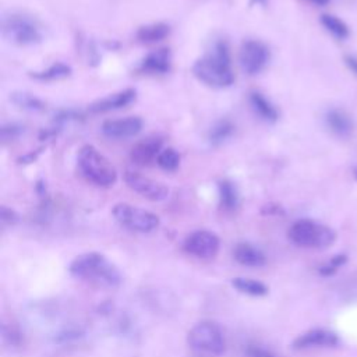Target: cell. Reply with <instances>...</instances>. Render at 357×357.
<instances>
[{
	"instance_id": "6da1fadb",
	"label": "cell",
	"mask_w": 357,
	"mask_h": 357,
	"mask_svg": "<svg viewBox=\"0 0 357 357\" xmlns=\"http://www.w3.org/2000/svg\"><path fill=\"white\" fill-rule=\"evenodd\" d=\"M194 75L208 86L226 88L234 82L230 49L226 40H215L205 56L192 66Z\"/></svg>"
},
{
	"instance_id": "7a4b0ae2",
	"label": "cell",
	"mask_w": 357,
	"mask_h": 357,
	"mask_svg": "<svg viewBox=\"0 0 357 357\" xmlns=\"http://www.w3.org/2000/svg\"><path fill=\"white\" fill-rule=\"evenodd\" d=\"M68 269L74 278L91 282L98 286L116 287L121 282L119 269L99 252H86L78 255L70 264Z\"/></svg>"
},
{
	"instance_id": "3957f363",
	"label": "cell",
	"mask_w": 357,
	"mask_h": 357,
	"mask_svg": "<svg viewBox=\"0 0 357 357\" xmlns=\"http://www.w3.org/2000/svg\"><path fill=\"white\" fill-rule=\"evenodd\" d=\"M77 165L81 174L96 187H112L117 180V172L110 160L93 145H84L77 153Z\"/></svg>"
},
{
	"instance_id": "277c9868",
	"label": "cell",
	"mask_w": 357,
	"mask_h": 357,
	"mask_svg": "<svg viewBox=\"0 0 357 357\" xmlns=\"http://www.w3.org/2000/svg\"><path fill=\"white\" fill-rule=\"evenodd\" d=\"M3 36L20 46H32L43 39V31L40 24L31 15L11 11L1 20Z\"/></svg>"
},
{
	"instance_id": "5b68a950",
	"label": "cell",
	"mask_w": 357,
	"mask_h": 357,
	"mask_svg": "<svg viewBox=\"0 0 357 357\" xmlns=\"http://www.w3.org/2000/svg\"><path fill=\"white\" fill-rule=\"evenodd\" d=\"M287 236L293 244L314 250L328 248L336 240V233L329 226L311 219L296 220L290 226Z\"/></svg>"
},
{
	"instance_id": "8992f818",
	"label": "cell",
	"mask_w": 357,
	"mask_h": 357,
	"mask_svg": "<svg viewBox=\"0 0 357 357\" xmlns=\"http://www.w3.org/2000/svg\"><path fill=\"white\" fill-rule=\"evenodd\" d=\"M188 344L198 351L209 354H222L226 350V340L222 329L209 321L198 322L187 335Z\"/></svg>"
},
{
	"instance_id": "52a82bcc",
	"label": "cell",
	"mask_w": 357,
	"mask_h": 357,
	"mask_svg": "<svg viewBox=\"0 0 357 357\" xmlns=\"http://www.w3.org/2000/svg\"><path fill=\"white\" fill-rule=\"evenodd\" d=\"M112 213L121 226L132 231L151 233L159 226V218L155 213L130 204H116Z\"/></svg>"
},
{
	"instance_id": "ba28073f",
	"label": "cell",
	"mask_w": 357,
	"mask_h": 357,
	"mask_svg": "<svg viewBox=\"0 0 357 357\" xmlns=\"http://www.w3.org/2000/svg\"><path fill=\"white\" fill-rule=\"evenodd\" d=\"M269 59L271 53L268 46L259 40H245L240 49V66L243 71L248 75L259 74L269 63Z\"/></svg>"
},
{
	"instance_id": "9c48e42d",
	"label": "cell",
	"mask_w": 357,
	"mask_h": 357,
	"mask_svg": "<svg viewBox=\"0 0 357 357\" xmlns=\"http://www.w3.org/2000/svg\"><path fill=\"white\" fill-rule=\"evenodd\" d=\"M124 181L126 184L138 195L153 201L160 202L165 201L169 197V188L160 181H156L148 176H144L138 172L127 170L124 173Z\"/></svg>"
},
{
	"instance_id": "30bf717a",
	"label": "cell",
	"mask_w": 357,
	"mask_h": 357,
	"mask_svg": "<svg viewBox=\"0 0 357 357\" xmlns=\"http://www.w3.org/2000/svg\"><path fill=\"white\" fill-rule=\"evenodd\" d=\"M219 247V237L209 230L192 231L185 237L183 243V248L187 254L201 259L213 258L218 254Z\"/></svg>"
},
{
	"instance_id": "8fae6325",
	"label": "cell",
	"mask_w": 357,
	"mask_h": 357,
	"mask_svg": "<svg viewBox=\"0 0 357 357\" xmlns=\"http://www.w3.org/2000/svg\"><path fill=\"white\" fill-rule=\"evenodd\" d=\"M339 336L324 328H314L310 329L301 335H298L293 343L291 347L294 350H311V349H331L336 347L339 344Z\"/></svg>"
},
{
	"instance_id": "7c38bea8",
	"label": "cell",
	"mask_w": 357,
	"mask_h": 357,
	"mask_svg": "<svg viewBox=\"0 0 357 357\" xmlns=\"http://www.w3.org/2000/svg\"><path fill=\"white\" fill-rule=\"evenodd\" d=\"M142 120L138 116H127L123 119L105 120L102 134L110 139H127L138 135L142 130Z\"/></svg>"
},
{
	"instance_id": "4fadbf2b",
	"label": "cell",
	"mask_w": 357,
	"mask_h": 357,
	"mask_svg": "<svg viewBox=\"0 0 357 357\" xmlns=\"http://www.w3.org/2000/svg\"><path fill=\"white\" fill-rule=\"evenodd\" d=\"M163 149V139L158 135L146 137L138 141L130 151V159L138 166H149L156 162Z\"/></svg>"
},
{
	"instance_id": "5bb4252c",
	"label": "cell",
	"mask_w": 357,
	"mask_h": 357,
	"mask_svg": "<svg viewBox=\"0 0 357 357\" xmlns=\"http://www.w3.org/2000/svg\"><path fill=\"white\" fill-rule=\"evenodd\" d=\"M137 92L135 89L127 88L114 93H110L105 98H100L95 100L93 103L89 105V112L91 113H106L110 110H117L128 106L131 102L135 100Z\"/></svg>"
},
{
	"instance_id": "9a60e30c",
	"label": "cell",
	"mask_w": 357,
	"mask_h": 357,
	"mask_svg": "<svg viewBox=\"0 0 357 357\" xmlns=\"http://www.w3.org/2000/svg\"><path fill=\"white\" fill-rule=\"evenodd\" d=\"M172 67V53L167 47L149 52L141 61V70L149 74H165Z\"/></svg>"
},
{
	"instance_id": "2e32d148",
	"label": "cell",
	"mask_w": 357,
	"mask_h": 357,
	"mask_svg": "<svg viewBox=\"0 0 357 357\" xmlns=\"http://www.w3.org/2000/svg\"><path fill=\"white\" fill-rule=\"evenodd\" d=\"M233 257L238 264L250 268H259L266 262L265 254L250 243H238L233 250Z\"/></svg>"
},
{
	"instance_id": "e0dca14e",
	"label": "cell",
	"mask_w": 357,
	"mask_h": 357,
	"mask_svg": "<svg viewBox=\"0 0 357 357\" xmlns=\"http://www.w3.org/2000/svg\"><path fill=\"white\" fill-rule=\"evenodd\" d=\"M325 123H326V127L336 137H340V138L349 137L353 130V121L343 110H339V109L328 110L325 114Z\"/></svg>"
},
{
	"instance_id": "ac0fdd59",
	"label": "cell",
	"mask_w": 357,
	"mask_h": 357,
	"mask_svg": "<svg viewBox=\"0 0 357 357\" xmlns=\"http://www.w3.org/2000/svg\"><path fill=\"white\" fill-rule=\"evenodd\" d=\"M248 100H250L252 110L255 112V114L259 116V119H262L268 123H275L279 119L278 109L261 92H251Z\"/></svg>"
},
{
	"instance_id": "d6986e66",
	"label": "cell",
	"mask_w": 357,
	"mask_h": 357,
	"mask_svg": "<svg viewBox=\"0 0 357 357\" xmlns=\"http://www.w3.org/2000/svg\"><path fill=\"white\" fill-rule=\"evenodd\" d=\"M170 33V26L165 22H153L142 25L137 31V39L142 43H156Z\"/></svg>"
},
{
	"instance_id": "ffe728a7",
	"label": "cell",
	"mask_w": 357,
	"mask_h": 357,
	"mask_svg": "<svg viewBox=\"0 0 357 357\" xmlns=\"http://www.w3.org/2000/svg\"><path fill=\"white\" fill-rule=\"evenodd\" d=\"M234 134V124L227 119L218 120L208 132V142L212 146L225 144Z\"/></svg>"
},
{
	"instance_id": "44dd1931",
	"label": "cell",
	"mask_w": 357,
	"mask_h": 357,
	"mask_svg": "<svg viewBox=\"0 0 357 357\" xmlns=\"http://www.w3.org/2000/svg\"><path fill=\"white\" fill-rule=\"evenodd\" d=\"M218 190L220 206L226 211H234L240 202V195L236 184L230 180H222L218 184Z\"/></svg>"
},
{
	"instance_id": "7402d4cb",
	"label": "cell",
	"mask_w": 357,
	"mask_h": 357,
	"mask_svg": "<svg viewBox=\"0 0 357 357\" xmlns=\"http://www.w3.org/2000/svg\"><path fill=\"white\" fill-rule=\"evenodd\" d=\"M10 100L20 109L28 110V112H40L45 109V103L38 96L29 93V92H13L10 96Z\"/></svg>"
},
{
	"instance_id": "603a6c76",
	"label": "cell",
	"mask_w": 357,
	"mask_h": 357,
	"mask_svg": "<svg viewBox=\"0 0 357 357\" xmlns=\"http://www.w3.org/2000/svg\"><path fill=\"white\" fill-rule=\"evenodd\" d=\"M71 74V67L64 63H56L42 71H32L31 77L38 81H54L66 78Z\"/></svg>"
},
{
	"instance_id": "cb8c5ba5",
	"label": "cell",
	"mask_w": 357,
	"mask_h": 357,
	"mask_svg": "<svg viewBox=\"0 0 357 357\" xmlns=\"http://www.w3.org/2000/svg\"><path fill=\"white\" fill-rule=\"evenodd\" d=\"M231 284L234 289H237L240 293L248 294V296H265L268 293V287L255 279H248V278H234L231 280Z\"/></svg>"
},
{
	"instance_id": "d4e9b609",
	"label": "cell",
	"mask_w": 357,
	"mask_h": 357,
	"mask_svg": "<svg viewBox=\"0 0 357 357\" xmlns=\"http://www.w3.org/2000/svg\"><path fill=\"white\" fill-rule=\"evenodd\" d=\"M321 24L337 39H344L350 33L347 25L340 18H337L336 15L322 14L321 15Z\"/></svg>"
},
{
	"instance_id": "484cf974",
	"label": "cell",
	"mask_w": 357,
	"mask_h": 357,
	"mask_svg": "<svg viewBox=\"0 0 357 357\" xmlns=\"http://www.w3.org/2000/svg\"><path fill=\"white\" fill-rule=\"evenodd\" d=\"M156 163L160 169L166 172H173L180 165V155L174 148H170V146L163 148L156 159Z\"/></svg>"
},
{
	"instance_id": "4316f807",
	"label": "cell",
	"mask_w": 357,
	"mask_h": 357,
	"mask_svg": "<svg viewBox=\"0 0 357 357\" xmlns=\"http://www.w3.org/2000/svg\"><path fill=\"white\" fill-rule=\"evenodd\" d=\"M347 261V255L346 254H336L333 255L331 259H328L324 265L319 266V275L322 276H331L333 275L339 268H342Z\"/></svg>"
},
{
	"instance_id": "83f0119b",
	"label": "cell",
	"mask_w": 357,
	"mask_h": 357,
	"mask_svg": "<svg viewBox=\"0 0 357 357\" xmlns=\"http://www.w3.org/2000/svg\"><path fill=\"white\" fill-rule=\"evenodd\" d=\"M24 126L18 123H6L0 128V137L3 142H11L24 134Z\"/></svg>"
},
{
	"instance_id": "f1b7e54d",
	"label": "cell",
	"mask_w": 357,
	"mask_h": 357,
	"mask_svg": "<svg viewBox=\"0 0 357 357\" xmlns=\"http://www.w3.org/2000/svg\"><path fill=\"white\" fill-rule=\"evenodd\" d=\"M247 357H278L273 351H271L269 349H265L262 346H257V344H252V346H248L247 350Z\"/></svg>"
},
{
	"instance_id": "f546056e",
	"label": "cell",
	"mask_w": 357,
	"mask_h": 357,
	"mask_svg": "<svg viewBox=\"0 0 357 357\" xmlns=\"http://www.w3.org/2000/svg\"><path fill=\"white\" fill-rule=\"evenodd\" d=\"M0 220L4 225H11L18 220V215L13 209H10L7 206H1L0 208Z\"/></svg>"
},
{
	"instance_id": "4dcf8cb0",
	"label": "cell",
	"mask_w": 357,
	"mask_h": 357,
	"mask_svg": "<svg viewBox=\"0 0 357 357\" xmlns=\"http://www.w3.org/2000/svg\"><path fill=\"white\" fill-rule=\"evenodd\" d=\"M344 61H346L347 67H349L351 71H354V73L357 74V59L353 57V56H346V57H344Z\"/></svg>"
},
{
	"instance_id": "1f68e13d",
	"label": "cell",
	"mask_w": 357,
	"mask_h": 357,
	"mask_svg": "<svg viewBox=\"0 0 357 357\" xmlns=\"http://www.w3.org/2000/svg\"><path fill=\"white\" fill-rule=\"evenodd\" d=\"M310 1H312V3H315L318 6H324V4L328 3V0H310Z\"/></svg>"
},
{
	"instance_id": "d6a6232c",
	"label": "cell",
	"mask_w": 357,
	"mask_h": 357,
	"mask_svg": "<svg viewBox=\"0 0 357 357\" xmlns=\"http://www.w3.org/2000/svg\"><path fill=\"white\" fill-rule=\"evenodd\" d=\"M257 1H264V0H257Z\"/></svg>"
}]
</instances>
